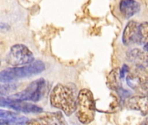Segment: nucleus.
<instances>
[{
	"mask_svg": "<svg viewBox=\"0 0 148 125\" xmlns=\"http://www.w3.org/2000/svg\"><path fill=\"white\" fill-rule=\"evenodd\" d=\"M76 98L74 90L62 84H57L54 86L49 96L50 104L54 108L61 110L67 117L75 112Z\"/></svg>",
	"mask_w": 148,
	"mask_h": 125,
	"instance_id": "obj_1",
	"label": "nucleus"
},
{
	"mask_svg": "<svg viewBox=\"0 0 148 125\" xmlns=\"http://www.w3.org/2000/svg\"><path fill=\"white\" fill-rule=\"evenodd\" d=\"M76 117L82 124H88L93 122L95 115V102L92 92L88 89L79 91L76 98Z\"/></svg>",
	"mask_w": 148,
	"mask_h": 125,
	"instance_id": "obj_2",
	"label": "nucleus"
},
{
	"mask_svg": "<svg viewBox=\"0 0 148 125\" xmlns=\"http://www.w3.org/2000/svg\"><path fill=\"white\" fill-rule=\"evenodd\" d=\"M45 70V64L40 60H36L33 63L20 66L5 69L0 71V82L10 83L20 78L29 77L34 75H37Z\"/></svg>",
	"mask_w": 148,
	"mask_h": 125,
	"instance_id": "obj_3",
	"label": "nucleus"
},
{
	"mask_svg": "<svg viewBox=\"0 0 148 125\" xmlns=\"http://www.w3.org/2000/svg\"><path fill=\"white\" fill-rule=\"evenodd\" d=\"M45 84L46 82L44 78H38L30 83L23 91L10 95L8 97V98L23 102H39L42 97Z\"/></svg>",
	"mask_w": 148,
	"mask_h": 125,
	"instance_id": "obj_4",
	"label": "nucleus"
},
{
	"mask_svg": "<svg viewBox=\"0 0 148 125\" xmlns=\"http://www.w3.org/2000/svg\"><path fill=\"white\" fill-rule=\"evenodd\" d=\"M6 60L10 65L13 67H20L33 63L35 57L31 50L26 45L17 44L11 46Z\"/></svg>",
	"mask_w": 148,
	"mask_h": 125,
	"instance_id": "obj_5",
	"label": "nucleus"
},
{
	"mask_svg": "<svg viewBox=\"0 0 148 125\" xmlns=\"http://www.w3.org/2000/svg\"><path fill=\"white\" fill-rule=\"evenodd\" d=\"M0 106L1 107H8L10 109H12L16 111L23 112V113H41L42 112V108L29 104L23 101H17V100H12L8 97L3 98L0 97Z\"/></svg>",
	"mask_w": 148,
	"mask_h": 125,
	"instance_id": "obj_6",
	"label": "nucleus"
},
{
	"mask_svg": "<svg viewBox=\"0 0 148 125\" xmlns=\"http://www.w3.org/2000/svg\"><path fill=\"white\" fill-rule=\"evenodd\" d=\"M27 125H69L61 111L42 113L35 119H31Z\"/></svg>",
	"mask_w": 148,
	"mask_h": 125,
	"instance_id": "obj_7",
	"label": "nucleus"
},
{
	"mask_svg": "<svg viewBox=\"0 0 148 125\" xmlns=\"http://www.w3.org/2000/svg\"><path fill=\"white\" fill-rule=\"evenodd\" d=\"M127 83L134 90H138L141 85L148 84V70L144 67L135 66L129 70L127 75Z\"/></svg>",
	"mask_w": 148,
	"mask_h": 125,
	"instance_id": "obj_8",
	"label": "nucleus"
},
{
	"mask_svg": "<svg viewBox=\"0 0 148 125\" xmlns=\"http://www.w3.org/2000/svg\"><path fill=\"white\" fill-rule=\"evenodd\" d=\"M125 105L128 110L140 111L142 116L148 115V97L147 96H133L125 101Z\"/></svg>",
	"mask_w": 148,
	"mask_h": 125,
	"instance_id": "obj_9",
	"label": "nucleus"
},
{
	"mask_svg": "<svg viewBox=\"0 0 148 125\" xmlns=\"http://www.w3.org/2000/svg\"><path fill=\"white\" fill-rule=\"evenodd\" d=\"M127 60L137 67H148V50L145 49L134 48L127 53Z\"/></svg>",
	"mask_w": 148,
	"mask_h": 125,
	"instance_id": "obj_10",
	"label": "nucleus"
},
{
	"mask_svg": "<svg viewBox=\"0 0 148 125\" xmlns=\"http://www.w3.org/2000/svg\"><path fill=\"white\" fill-rule=\"evenodd\" d=\"M120 11L121 15L128 19L137 14L140 10V3L136 0H121L120 2Z\"/></svg>",
	"mask_w": 148,
	"mask_h": 125,
	"instance_id": "obj_11",
	"label": "nucleus"
},
{
	"mask_svg": "<svg viewBox=\"0 0 148 125\" xmlns=\"http://www.w3.org/2000/svg\"><path fill=\"white\" fill-rule=\"evenodd\" d=\"M138 25V23L134 20H131L127 23L122 34V43L124 45L129 46L136 42Z\"/></svg>",
	"mask_w": 148,
	"mask_h": 125,
	"instance_id": "obj_12",
	"label": "nucleus"
},
{
	"mask_svg": "<svg viewBox=\"0 0 148 125\" xmlns=\"http://www.w3.org/2000/svg\"><path fill=\"white\" fill-rule=\"evenodd\" d=\"M107 85L112 90L119 92L121 89V78L120 75V69L114 68L113 69L108 76Z\"/></svg>",
	"mask_w": 148,
	"mask_h": 125,
	"instance_id": "obj_13",
	"label": "nucleus"
},
{
	"mask_svg": "<svg viewBox=\"0 0 148 125\" xmlns=\"http://www.w3.org/2000/svg\"><path fill=\"white\" fill-rule=\"evenodd\" d=\"M135 43L143 46L148 44V22H143L138 25Z\"/></svg>",
	"mask_w": 148,
	"mask_h": 125,
	"instance_id": "obj_14",
	"label": "nucleus"
},
{
	"mask_svg": "<svg viewBox=\"0 0 148 125\" xmlns=\"http://www.w3.org/2000/svg\"><path fill=\"white\" fill-rule=\"evenodd\" d=\"M29 119L26 117H20L19 115L12 117H5L0 119V125H24L27 124Z\"/></svg>",
	"mask_w": 148,
	"mask_h": 125,
	"instance_id": "obj_15",
	"label": "nucleus"
},
{
	"mask_svg": "<svg viewBox=\"0 0 148 125\" xmlns=\"http://www.w3.org/2000/svg\"><path fill=\"white\" fill-rule=\"evenodd\" d=\"M17 85L16 84H0V97L8 95L9 93L16 90Z\"/></svg>",
	"mask_w": 148,
	"mask_h": 125,
	"instance_id": "obj_16",
	"label": "nucleus"
},
{
	"mask_svg": "<svg viewBox=\"0 0 148 125\" xmlns=\"http://www.w3.org/2000/svg\"><path fill=\"white\" fill-rule=\"evenodd\" d=\"M18 114L14 111H10V110H0V119L1 118H5V117H16Z\"/></svg>",
	"mask_w": 148,
	"mask_h": 125,
	"instance_id": "obj_17",
	"label": "nucleus"
},
{
	"mask_svg": "<svg viewBox=\"0 0 148 125\" xmlns=\"http://www.w3.org/2000/svg\"><path fill=\"white\" fill-rule=\"evenodd\" d=\"M129 71V67L127 64H123V66L121 67V69H120V75H121V78H124L125 75L127 74Z\"/></svg>",
	"mask_w": 148,
	"mask_h": 125,
	"instance_id": "obj_18",
	"label": "nucleus"
},
{
	"mask_svg": "<svg viewBox=\"0 0 148 125\" xmlns=\"http://www.w3.org/2000/svg\"><path fill=\"white\" fill-rule=\"evenodd\" d=\"M137 90L140 91L142 95L148 97V84H145L141 85Z\"/></svg>",
	"mask_w": 148,
	"mask_h": 125,
	"instance_id": "obj_19",
	"label": "nucleus"
},
{
	"mask_svg": "<svg viewBox=\"0 0 148 125\" xmlns=\"http://www.w3.org/2000/svg\"><path fill=\"white\" fill-rule=\"evenodd\" d=\"M10 29V25L7 24L6 23L3 22H0V30H9Z\"/></svg>",
	"mask_w": 148,
	"mask_h": 125,
	"instance_id": "obj_20",
	"label": "nucleus"
},
{
	"mask_svg": "<svg viewBox=\"0 0 148 125\" xmlns=\"http://www.w3.org/2000/svg\"><path fill=\"white\" fill-rule=\"evenodd\" d=\"M142 125H148V116L145 119V121H144V123L142 124Z\"/></svg>",
	"mask_w": 148,
	"mask_h": 125,
	"instance_id": "obj_21",
	"label": "nucleus"
},
{
	"mask_svg": "<svg viewBox=\"0 0 148 125\" xmlns=\"http://www.w3.org/2000/svg\"><path fill=\"white\" fill-rule=\"evenodd\" d=\"M144 49H145L146 50H148V44H147L146 45H144Z\"/></svg>",
	"mask_w": 148,
	"mask_h": 125,
	"instance_id": "obj_22",
	"label": "nucleus"
},
{
	"mask_svg": "<svg viewBox=\"0 0 148 125\" xmlns=\"http://www.w3.org/2000/svg\"><path fill=\"white\" fill-rule=\"evenodd\" d=\"M0 65H1V61H0Z\"/></svg>",
	"mask_w": 148,
	"mask_h": 125,
	"instance_id": "obj_23",
	"label": "nucleus"
}]
</instances>
